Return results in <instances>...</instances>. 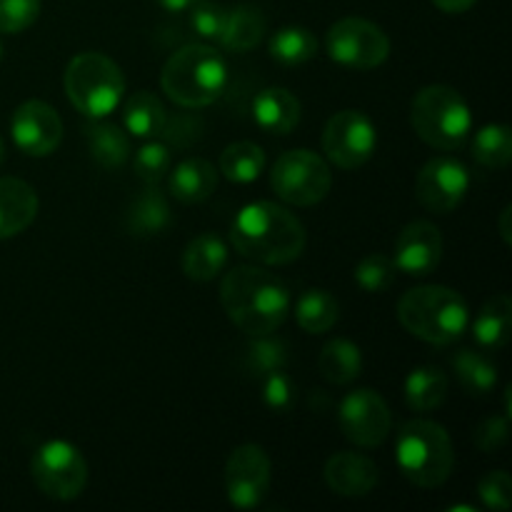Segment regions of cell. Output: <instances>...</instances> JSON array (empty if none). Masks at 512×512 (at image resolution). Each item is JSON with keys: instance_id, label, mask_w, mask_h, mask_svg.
<instances>
[{"instance_id": "17", "label": "cell", "mask_w": 512, "mask_h": 512, "mask_svg": "<svg viewBox=\"0 0 512 512\" xmlns=\"http://www.w3.org/2000/svg\"><path fill=\"white\" fill-rule=\"evenodd\" d=\"M325 485L340 498H365L380 483V470L363 453H335L325 460Z\"/></svg>"}, {"instance_id": "5", "label": "cell", "mask_w": 512, "mask_h": 512, "mask_svg": "<svg viewBox=\"0 0 512 512\" xmlns=\"http://www.w3.org/2000/svg\"><path fill=\"white\" fill-rule=\"evenodd\" d=\"M395 463L415 488H440L455 468L450 433L435 420H410L395 440Z\"/></svg>"}, {"instance_id": "16", "label": "cell", "mask_w": 512, "mask_h": 512, "mask_svg": "<svg viewBox=\"0 0 512 512\" xmlns=\"http://www.w3.org/2000/svg\"><path fill=\"white\" fill-rule=\"evenodd\" d=\"M443 260V235L430 220H413L395 240L393 263L398 273L410 278H428Z\"/></svg>"}, {"instance_id": "12", "label": "cell", "mask_w": 512, "mask_h": 512, "mask_svg": "<svg viewBox=\"0 0 512 512\" xmlns=\"http://www.w3.org/2000/svg\"><path fill=\"white\" fill-rule=\"evenodd\" d=\"M273 463L260 445L245 443L230 453L225 463V493L238 510H253L268 498Z\"/></svg>"}, {"instance_id": "34", "label": "cell", "mask_w": 512, "mask_h": 512, "mask_svg": "<svg viewBox=\"0 0 512 512\" xmlns=\"http://www.w3.org/2000/svg\"><path fill=\"white\" fill-rule=\"evenodd\" d=\"M170 163H173V155L168 145L153 138L145 140L143 148L135 153L133 170L145 185H160V180L170 173Z\"/></svg>"}, {"instance_id": "33", "label": "cell", "mask_w": 512, "mask_h": 512, "mask_svg": "<svg viewBox=\"0 0 512 512\" xmlns=\"http://www.w3.org/2000/svg\"><path fill=\"white\" fill-rule=\"evenodd\" d=\"M473 158L485 168H508L512 160V133L508 125L493 123L480 128L473 138Z\"/></svg>"}, {"instance_id": "38", "label": "cell", "mask_w": 512, "mask_h": 512, "mask_svg": "<svg viewBox=\"0 0 512 512\" xmlns=\"http://www.w3.org/2000/svg\"><path fill=\"white\" fill-rule=\"evenodd\" d=\"M225 18H228V8L215 3V0H198L190 8V28L203 40H215L218 43L220 33L225 28Z\"/></svg>"}, {"instance_id": "7", "label": "cell", "mask_w": 512, "mask_h": 512, "mask_svg": "<svg viewBox=\"0 0 512 512\" xmlns=\"http://www.w3.org/2000/svg\"><path fill=\"white\" fill-rule=\"evenodd\" d=\"M65 93L85 118L103 120L123 103L125 75L113 58L103 53H80L65 68Z\"/></svg>"}, {"instance_id": "41", "label": "cell", "mask_w": 512, "mask_h": 512, "mask_svg": "<svg viewBox=\"0 0 512 512\" xmlns=\"http://www.w3.org/2000/svg\"><path fill=\"white\" fill-rule=\"evenodd\" d=\"M263 403L275 413H285L295 403V385L285 370L263 375Z\"/></svg>"}, {"instance_id": "2", "label": "cell", "mask_w": 512, "mask_h": 512, "mask_svg": "<svg viewBox=\"0 0 512 512\" xmlns=\"http://www.w3.org/2000/svg\"><path fill=\"white\" fill-rule=\"evenodd\" d=\"M235 253L258 265H288L303 255L308 233L303 223L273 200L243 205L230 223Z\"/></svg>"}, {"instance_id": "8", "label": "cell", "mask_w": 512, "mask_h": 512, "mask_svg": "<svg viewBox=\"0 0 512 512\" xmlns=\"http://www.w3.org/2000/svg\"><path fill=\"white\" fill-rule=\"evenodd\" d=\"M270 185L283 203L293 208H310L328 198L333 188V173H330L328 160L320 158L313 150L298 148L288 150L275 160Z\"/></svg>"}, {"instance_id": "1", "label": "cell", "mask_w": 512, "mask_h": 512, "mask_svg": "<svg viewBox=\"0 0 512 512\" xmlns=\"http://www.w3.org/2000/svg\"><path fill=\"white\" fill-rule=\"evenodd\" d=\"M220 303L230 323L250 338L273 335L293 308L288 285L258 265L228 270L220 283Z\"/></svg>"}, {"instance_id": "13", "label": "cell", "mask_w": 512, "mask_h": 512, "mask_svg": "<svg viewBox=\"0 0 512 512\" xmlns=\"http://www.w3.org/2000/svg\"><path fill=\"white\" fill-rule=\"evenodd\" d=\"M470 190V173L460 160L438 155L415 175V198L428 213L450 215Z\"/></svg>"}, {"instance_id": "24", "label": "cell", "mask_w": 512, "mask_h": 512, "mask_svg": "<svg viewBox=\"0 0 512 512\" xmlns=\"http://www.w3.org/2000/svg\"><path fill=\"white\" fill-rule=\"evenodd\" d=\"M512 323V298L500 293L493 295L483 308L478 310L475 318H470V328H473V338L480 348L498 350L505 345L510 335Z\"/></svg>"}, {"instance_id": "22", "label": "cell", "mask_w": 512, "mask_h": 512, "mask_svg": "<svg viewBox=\"0 0 512 512\" xmlns=\"http://www.w3.org/2000/svg\"><path fill=\"white\" fill-rule=\"evenodd\" d=\"M228 265V245L215 233H203L185 245L183 273L193 283H210Z\"/></svg>"}, {"instance_id": "32", "label": "cell", "mask_w": 512, "mask_h": 512, "mask_svg": "<svg viewBox=\"0 0 512 512\" xmlns=\"http://www.w3.org/2000/svg\"><path fill=\"white\" fill-rule=\"evenodd\" d=\"M268 50L275 63L293 68V65H303L318 55V40H315V35L308 28L288 25V28H280L270 38Z\"/></svg>"}, {"instance_id": "19", "label": "cell", "mask_w": 512, "mask_h": 512, "mask_svg": "<svg viewBox=\"0 0 512 512\" xmlns=\"http://www.w3.org/2000/svg\"><path fill=\"white\" fill-rule=\"evenodd\" d=\"M253 120L268 135L293 133L300 123V100L285 88H265L253 100Z\"/></svg>"}, {"instance_id": "3", "label": "cell", "mask_w": 512, "mask_h": 512, "mask_svg": "<svg viewBox=\"0 0 512 512\" xmlns=\"http://www.w3.org/2000/svg\"><path fill=\"white\" fill-rule=\"evenodd\" d=\"M398 320L410 335L430 345H453L470 330L463 295L445 285H420L398 300Z\"/></svg>"}, {"instance_id": "6", "label": "cell", "mask_w": 512, "mask_h": 512, "mask_svg": "<svg viewBox=\"0 0 512 512\" xmlns=\"http://www.w3.org/2000/svg\"><path fill=\"white\" fill-rule=\"evenodd\" d=\"M410 125L430 148L455 150L470 138L473 113L463 95L450 85H425L410 105Z\"/></svg>"}, {"instance_id": "4", "label": "cell", "mask_w": 512, "mask_h": 512, "mask_svg": "<svg viewBox=\"0 0 512 512\" xmlns=\"http://www.w3.org/2000/svg\"><path fill=\"white\" fill-rule=\"evenodd\" d=\"M228 63L213 45L193 43L175 50L160 73L163 93L180 108L213 105L228 88Z\"/></svg>"}, {"instance_id": "45", "label": "cell", "mask_w": 512, "mask_h": 512, "mask_svg": "<svg viewBox=\"0 0 512 512\" xmlns=\"http://www.w3.org/2000/svg\"><path fill=\"white\" fill-rule=\"evenodd\" d=\"M510 215H512V208L510 205H505L503 208V215H500V235H503L505 243H512L510 240Z\"/></svg>"}, {"instance_id": "31", "label": "cell", "mask_w": 512, "mask_h": 512, "mask_svg": "<svg viewBox=\"0 0 512 512\" xmlns=\"http://www.w3.org/2000/svg\"><path fill=\"white\" fill-rule=\"evenodd\" d=\"M265 163V150L258 143H250V140H238V143H230L228 148L220 153V173L225 175L233 183H253L263 175Z\"/></svg>"}, {"instance_id": "21", "label": "cell", "mask_w": 512, "mask_h": 512, "mask_svg": "<svg viewBox=\"0 0 512 512\" xmlns=\"http://www.w3.org/2000/svg\"><path fill=\"white\" fill-rule=\"evenodd\" d=\"M168 188L178 203H203L218 190V170L203 158H188L175 165L168 178Z\"/></svg>"}, {"instance_id": "35", "label": "cell", "mask_w": 512, "mask_h": 512, "mask_svg": "<svg viewBox=\"0 0 512 512\" xmlns=\"http://www.w3.org/2000/svg\"><path fill=\"white\" fill-rule=\"evenodd\" d=\"M355 283L365 290V293H385L390 285L395 283V270L393 258L383 253H373L368 258H363L355 268Z\"/></svg>"}, {"instance_id": "46", "label": "cell", "mask_w": 512, "mask_h": 512, "mask_svg": "<svg viewBox=\"0 0 512 512\" xmlns=\"http://www.w3.org/2000/svg\"><path fill=\"white\" fill-rule=\"evenodd\" d=\"M3 160H5V143L3 138H0V165H3Z\"/></svg>"}, {"instance_id": "11", "label": "cell", "mask_w": 512, "mask_h": 512, "mask_svg": "<svg viewBox=\"0 0 512 512\" xmlns=\"http://www.w3.org/2000/svg\"><path fill=\"white\" fill-rule=\"evenodd\" d=\"M378 130L360 110H340L325 123L323 153L328 163L340 170L363 168L375 153Z\"/></svg>"}, {"instance_id": "25", "label": "cell", "mask_w": 512, "mask_h": 512, "mask_svg": "<svg viewBox=\"0 0 512 512\" xmlns=\"http://www.w3.org/2000/svg\"><path fill=\"white\" fill-rule=\"evenodd\" d=\"M448 375L438 365H420L405 378V403L415 413L438 410L448 398Z\"/></svg>"}, {"instance_id": "26", "label": "cell", "mask_w": 512, "mask_h": 512, "mask_svg": "<svg viewBox=\"0 0 512 512\" xmlns=\"http://www.w3.org/2000/svg\"><path fill=\"white\" fill-rule=\"evenodd\" d=\"M165 105L160 98L148 90H138L130 95L123 105V125L125 133L140 140L160 138V130L165 125Z\"/></svg>"}, {"instance_id": "39", "label": "cell", "mask_w": 512, "mask_h": 512, "mask_svg": "<svg viewBox=\"0 0 512 512\" xmlns=\"http://www.w3.org/2000/svg\"><path fill=\"white\" fill-rule=\"evenodd\" d=\"M40 0H0V33L18 35L38 20Z\"/></svg>"}, {"instance_id": "20", "label": "cell", "mask_w": 512, "mask_h": 512, "mask_svg": "<svg viewBox=\"0 0 512 512\" xmlns=\"http://www.w3.org/2000/svg\"><path fill=\"white\" fill-rule=\"evenodd\" d=\"M170 223H173V213L158 185H145V190L135 195L125 215V228L135 238H155L165 233Z\"/></svg>"}, {"instance_id": "44", "label": "cell", "mask_w": 512, "mask_h": 512, "mask_svg": "<svg viewBox=\"0 0 512 512\" xmlns=\"http://www.w3.org/2000/svg\"><path fill=\"white\" fill-rule=\"evenodd\" d=\"M195 3H198V0H158L160 8L168 10V13H185V10L193 8Z\"/></svg>"}, {"instance_id": "27", "label": "cell", "mask_w": 512, "mask_h": 512, "mask_svg": "<svg viewBox=\"0 0 512 512\" xmlns=\"http://www.w3.org/2000/svg\"><path fill=\"white\" fill-rule=\"evenodd\" d=\"M453 373L460 388L473 398H485L498 385V365L480 350L463 348L453 358Z\"/></svg>"}, {"instance_id": "9", "label": "cell", "mask_w": 512, "mask_h": 512, "mask_svg": "<svg viewBox=\"0 0 512 512\" xmlns=\"http://www.w3.org/2000/svg\"><path fill=\"white\" fill-rule=\"evenodd\" d=\"M30 475L40 493L68 503V500L80 498L88 485V463L83 453L68 440H48L33 453Z\"/></svg>"}, {"instance_id": "14", "label": "cell", "mask_w": 512, "mask_h": 512, "mask_svg": "<svg viewBox=\"0 0 512 512\" xmlns=\"http://www.w3.org/2000/svg\"><path fill=\"white\" fill-rule=\"evenodd\" d=\"M338 423L345 440H350L358 448H378L388 440L390 428H393V415H390L388 403L380 398V393L360 388L343 398L338 408Z\"/></svg>"}, {"instance_id": "18", "label": "cell", "mask_w": 512, "mask_h": 512, "mask_svg": "<svg viewBox=\"0 0 512 512\" xmlns=\"http://www.w3.org/2000/svg\"><path fill=\"white\" fill-rule=\"evenodd\" d=\"M38 215V195L20 178H0V240L15 238Z\"/></svg>"}, {"instance_id": "40", "label": "cell", "mask_w": 512, "mask_h": 512, "mask_svg": "<svg viewBox=\"0 0 512 512\" xmlns=\"http://www.w3.org/2000/svg\"><path fill=\"white\" fill-rule=\"evenodd\" d=\"M478 495L488 510L505 512L512 505V480L505 470H493L478 483Z\"/></svg>"}, {"instance_id": "29", "label": "cell", "mask_w": 512, "mask_h": 512, "mask_svg": "<svg viewBox=\"0 0 512 512\" xmlns=\"http://www.w3.org/2000/svg\"><path fill=\"white\" fill-rule=\"evenodd\" d=\"M340 320V305L333 293L323 288L305 290L295 300V323L310 335H323Z\"/></svg>"}, {"instance_id": "42", "label": "cell", "mask_w": 512, "mask_h": 512, "mask_svg": "<svg viewBox=\"0 0 512 512\" xmlns=\"http://www.w3.org/2000/svg\"><path fill=\"white\" fill-rule=\"evenodd\" d=\"M510 435V418L508 415H493L485 418L478 428L473 430V443L480 453H498Z\"/></svg>"}, {"instance_id": "47", "label": "cell", "mask_w": 512, "mask_h": 512, "mask_svg": "<svg viewBox=\"0 0 512 512\" xmlns=\"http://www.w3.org/2000/svg\"><path fill=\"white\" fill-rule=\"evenodd\" d=\"M0 60H3V43H0Z\"/></svg>"}, {"instance_id": "10", "label": "cell", "mask_w": 512, "mask_h": 512, "mask_svg": "<svg viewBox=\"0 0 512 512\" xmlns=\"http://www.w3.org/2000/svg\"><path fill=\"white\" fill-rule=\"evenodd\" d=\"M330 60L343 68L373 70L390 55V38L380 25L365 18H343L330 25L325 35Z\"/></svg>"}, {"instance_id": "43", "label": "cell", "mask_w": 512, "mask_h": 512, "mask_svg": "<svg viewBox=\"0 0 512 512\" xmlns=\"http://www.w3.org/2000/svg\"><path fill=\"white\" fill-rule=\"evenodd\" d=\"M475 3H478V0H433L435 8L443 10V13H448V15L468 13Z\"/></svg>"}, {"instance_id": "15", "label": "cell", "mask_w": 512, "mask_h": 512, "mask_svg": "<svg viewBox=\"0 0 512 512\" xmlns=\"http://www.w3.org/2000/svg\"><path fill=\"white\" fill-rule=\"evenodd\" d=\"M15 148L30 158H48L63 143V120L53 105L43 100H25L10 118Z\"/></svg>"}, {"instance_id": "23", "label": "cell", "mask_w": 512, "mask_h": 512, "mask_svg": "<svg viewBox=\"0 0 512 512\" xmlns=\"http://www.w3.org/2000/svg\"><path fill=\"white\" fill-rule=\"evenodd\" d=\"M265 35V15L258 5L240 3L228 8L225 28L220 33L218 43L225 53H245L255 48Z\"/></svg>"}, {"instance_id": "36", "label": "cell", "mask_w": 512, "mask_h": 512, "mask_svg": "<svg viewBox=\"0 0 512 512\" xmlns=\"http://www.w3.org/2000/svg\"><path fill=\"white\" fill-rule=\"evenodd\" d=\"M285 363H288V348L283 340L273 338V335L253 338V345L248 348V365L258 378L275 373V370H285Z\"/></svg>"}, {"instance_id": "28", "label": "cell", "mask_w": 512, "mask_h": 512, "mask_svg": "<svg viewBox=\"0 0 512 512\" xmlns=\"http://www.w3.org/2000/svg\"><path fill=\"white\" fill-rule=\"evenodd\" d=\"M320 375L333 385H350L363 373V353L353 340L333 338L325 343L318 358Z\"/></svg>"}, {"instance_id": "30", "label": "cell", "mask_w": 512, "mask_h": 512, "mask_svg": "<svg viewBox=\"0 0 512 512\" xmlns=\"http://www.w3.org/2000/svg\"><path fill=\"white\" fill-rule=\"evenodd\" d=\"M88 150L103 170H120L130 158V135L113 123L88 128Z\"/></svg>"}, {"instance_id": "37", "label": "cell", "mask_w": 512, "mask_h": 512, "mask_svg": "<svg viewBox=\"0 0 512 512\" xmlns=\"http://www.w3.org/2000/svg\"><path fill=\"white\" fill-rule=\"evenodd\" d=\"M203 120L200 115L195 113H175V115H165V125L160 130V138L163 143L173 145V148H190L193 143H198L203 138Z\"/></svg>"}]
</instances>
